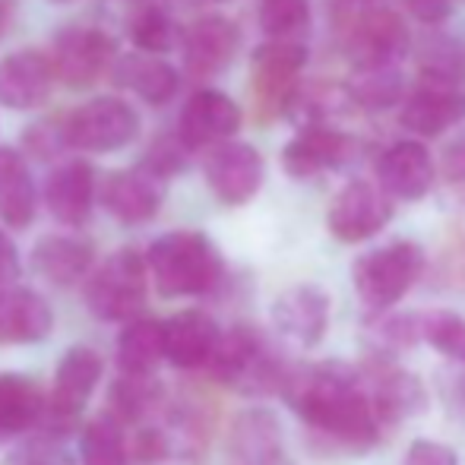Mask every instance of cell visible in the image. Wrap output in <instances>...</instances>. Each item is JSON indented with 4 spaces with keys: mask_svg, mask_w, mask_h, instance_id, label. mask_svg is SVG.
Listing matches in <instances>:
<instances>
[{
    "mask_svg": "<svg viewBox=\"0 0 465 465\" xmlns=\"http://www.w3.org/2000/svg\"><path fill=\"white\" fill-rule=\"evenodd\" d=\"M10 13H13V0H0V35L6 32V23H10Z\"/></svg>",
    "mask_w": 465,
    "mask_h": 465,
    "instance_id": "f6af8a7d",
    "label": "cell"
},
{
    "mask_svg": "<svg viewBox=\"0 0 465 465\" xmlns=\"http://www.w3.org/2000/svg\"><path fill=\"white\" fill-rule=\"evenodd\" d=\"M184 70L193 80H213L232 67L241 48V32L225 16H203L184 32Z\"/></svg>",
    "mask_w": 465,
    "mask_h": 465,
    "instance_id": "e0dca14e",
    "label": "cell"
},
{
    "mask_svg": "<svg viewBox=\"0 0 465 465\" xmlns=\"http://www.w3.org/2000/svg\"><path fill=\"white\" fill-rule=\"evenodd\" d=\"M102 206L114 215L124 225H143V222L155 219L165 203L168 193V178H162L159 172L140 162L134 168H121L111 172L102 181V187L95 190Z\"/></svg>",
    "mask_w": 465,
    "mask_h": 465,
    "instance_id": "8fae6325",
    "label": "cell"
},
{
    "mask_svg": "<svg viewBox=\"0 0 465 465\" xmlns=\"http://www.w3.org/2000/svg\"><path fill=\"white\" fill-rule=\"evenodd\" d=\"M98 380H102V355L89 345H74L57 364L54 383L45 396V411L38 428H45V434L54 437V440L74 434L80 428L83 409L95 392Z\"/></svg>",
    "mask_w": 465,
    "mask_h": 465,
    "instance_id": "8992f818",
    "label": "cell"
},
{
    "mask_svg": "<svg viewBox=\"0 0 465 465\" xmlns=\"http://www.w3.org/2000/svg\"><path fill=\"white\" fill-rule=\"evenodd\" d=\"M146 270L162 298H193L219 285L225 263L203 232H168L146 251Z\"/></svg>",
    "mask_w": 465,
    "mask_h": 465,
    "instance_id": "7a4b0ae2",
    "label": "cell"
},
{
    "mask_svg": "<svg viewBox=\"0 0 465 465\" xmlns=\"http://www.w3.org/2000/svg\"><path fill=\"white\" fill-rule=\"evenodd\" d=\"M45 206L61 225L80 228L86 225L95 203V172L89 162L70 159L61 162L45 181Z\"/></svg>",
    "mask_w": 465,
    "mask_h": 465,
    "instance_id": "603a6c76",
    "label": "cell"
},
{
    "mask_svg": "<svg viewBox=\"0 0 465 465\" xmlns=\"http://www.w3.org/2000/svg\"><path fill=\"white\" fill-rule=\"evenodd\" d=\"M418 339L440 351L450 361L465 364V320L456 311H421L418 313Z\"/></svg>",
    "mask_w": 465,
    "mask_h": 465,
    "instance_id": "836d02e7",
    "label": "cell"
},
{
    "mask_svg": "<svg viewBox=\"0 0 465 465\" xmlns=\"http://www.w3.org/2000/svg\"><path fill=\"white\" fill-rule=\"evenodd\" d=\"M140 134V114L124 98L104 95L80 104L64 121L67 146L76 153H117Z\"/></svg>",
    "mask_w": 465,
    "mask_h": 465,
    "instance_id": "52a82bcc",
    "label": "cell"
},
{
    "mask_svg": "<svg viewBox=\"0 0 465 465\" xmlns=\"http://www.w3.org/2000/svg\"><path fill=\"white\" fill-rule=\"evenodd\" d=\"M114 38L102 29H64L54 38V80L67 89H89L102 80L114 64Z\"/></svg>",
    "mask_w": 465,
    "mask_h": 465,
    "instance_id": "7c38bea8",
    "label": "cell"
},
{
    "mask_svg": "<svg viewBox=\"0 0 465 465\" xmlns=\"http://www.w3.org/2000/svg\"><path fill=\"white\" fill-rule=\"evenodd\" d=\"M16 276H19V251L4 234V228H0V288L16 282Z\"/></svg>",
    "mask_w": 465,
    "mask_h": 465,
    "instance_id": "ee69618b",
    "label": "cell"
},
{
    "mask_svg": "<svg viewBox=\"0 0 465 465\" xmlns=\"http://www.w3.org/2000/svg\"><path fill=\"white\" fill-rule=\"evenodd\" d=\"M392 219V196L371 181H351L332 196L326 228L342 244H364Z\"/></svg>",
    "mask_w": 465,
    "mask_h": 465,
    "instance_id": "9c48e42d",
    "label": "cell"
},
{
    "mask_svg": "<svg viewBox=\"0 0 465 465\" xmlns=\"http://www.w3.org/2000/svg\"><path fill=\"white\" fill-rule=\"evenodd\" d=\"M111 76L117 86L130 89L134 95H140L146 104L159 108L168 104L178 95L181 74L165 61L162 54H149V51H136V54H121L111 64Z\"/></svg>",
    "mask_w": 465,
    "mask_h": 465,
    "instance_id": "d4e9b609",
    "label": "cell"
},
{
    "mask_svg": "<svg viewBox=\"0 0 465 465\" xmlns=\"http://www.w3.org/2000/svg\"><path fill=\"white\" fill-rule=\"evenodd\" d=\"M45 411V392L35 380L4 373L0 377V437H16L38 428Z\"/></svg>",
    "mask_w": 465,
    "mask_h": 465,
    "instance_id": "f546056e",
    "label": "cell"
},
{
    "mask_svg": "<svg viewBox=\"0 0 465 465\" xmlns=\"http://www.w3.org/2000/svg\"><path fill=\"white\" fill-rule=\"evenodd\" d=\"M345 45H349L355 64H396L399 57L409 54L411 35L392 10L368 6L349 19Z\"/></svg>",
    "mask_w": 465,
    "mask_h": 465,
    "instance_id": "5bb4252c",
    "label": "cell"
},
{
    "mask_svg": "<svg viewBox=\"0 0 465 465\" xmlns=\"http://www.w3.org/2000/svg\"><path fill=\"white\" fill-rule=\"evenodd\" d=\"M149 298L146 257L130 247L114 251L89 279L86 304L102 323H127L140 317Z\"/></svg>",
    "mask_w": 465,
    "mask_h": 465,
    "instance_id": "5b68a950",
    "label": "cell"
},
{
    "mask_svg": "<svg viewBox=\"0 0 465 465\" xmlns=\"http://www.w3.org/2000/svg\"><path fill=\"white\" fill-rule=\"evenodd\" d=\"M418 76L465 83V45L456 42V38H430L418 54Z\"/></svg>",
    "mask_w": 465,
    "mask_h": 465,
    "instance_id": "8d00e7d4",
    "label": "cell"
},
{
    "mask_svg": "<svg viewBox=\"0 0 465 465\" xmlns=\"http://www.w3.org/2000/svg\"><path fill=\"white\" fill-rule=\"evenodd\" d=\"M54 330V313L42 294L29 288H0V342L32 345Z\"/></svg>",
    "mask_w": 465,
    "mask_h": 465,
    "instance_id": "484cf974",
    "label": "cell"
},
{
    "mask_svg": "<svg viewBox=\"0 0 465 465\" xmlns=\"http://www.w3.org/2000/svg\"><path fill=\"white\" fill-rule=\"evenodd\" d=\"M402 6L418 19V23L428 25H440L453 16L456 0H402Z\"/></svg>",
    "mask_w": 465,
    "mask_h": 465,
    "instance_id": "b9f144b4",
    "label": "cell"
},
{
    "mask_svg": "<svg viewBox=\"0 0 465 465\" xmlns=\"http://www.w3.org/2000/svg\"><path fill=\"white\" fill-rule=\"evenodd\" d=\"M307 64L304 42H288V38H270L260 45L251 57V80L253 95L263 111V117L285 114V104L294 86L301 83V70Z\"/></svg>",
    "mask_w": 465,
    "mask_h": 465,
    "instance_id": "30bf717a",
    "label": "cell"
},
{
    "mask_svg": "<svg viewBox=\"0 0 465 465\" xmlns=\"http://www.w3.org/2000/svg\"><path fill=\"white\" fill-rule=\"evenodd\" d=\"M10 465H76L54 443V437H38V440H29L10 456Z\"/></svg>",
    "mask_w": 465,
    "mask_h": 465,
    "instance_id": "f35d334b",
    "label": "cell"
},
{
    "mask_svg": "<svg viewBox=\"0 0 465 465\" xmlns=\"http://www.w3.org/2000/svg\"><path fill=\"white\" fill-rule=\"evenodd\" d=\"M443 178L450 184H465V136L450 143L447 153H443Z\"/></svg>",
    "mask_w": 465,
    "mask_h": 465,
    "instance_id": "7bdbcfd3",
    "label": "cell"
},
{
    "mask_svg": "<svg viewBox=\"0 0 465 465\" xmlns=\"http://www.w3.org/2000/svg\"><path fill=\"white\" fill-rule=\"evenodd\" d=\"M95 251L86 238L74 234H48L32 251V270L51 285H76L93 270Z\"/></svg>",
    "mask_w": 465,
    "mask_h": 465,
    "instance_id": "4316f807",
    "label": "cell"
},
{
    "mask_svg": "<svg viewBox=\"0 0 465 465\" xmlns=\"http://www.w3.org/2000/svg\"><path fill=\"white\" fill-rule=\"evenodd\" d=\"M465 117V89L462 83L424 80L402 102V127L415 136H440Z\"/></svg>",
    "mask_w": 465,
    "mask_h": 465,
    "instance_id": "9a60e30c",
    "label": "cell"
},
{
    "mask_svg": "<svg viewBox=\"0 0 465 465\" xmlns=\"http://www.w3.org/2000/svg\"><path fill=\"white\" fill-rule=\"evenodd\" d=\"M241 130V108L232 95L219 89H200L187 98L178 121V136L190 149H209L222 140H232Z\"/></svg>",
    "mask_w": 465,
    "mask_h": 465,
    "instance_id": "2e32d148",
    "label": "cell"
},
{
    "mask_svg": "<svg viewBox=\"0 0 465 465\" xmlns=\"http://www.w3.org/2000/svg\"><path fill=\"white\" fill-rule=\"evenodd\" d=\"M351 155V140L330 124H313V127H301L294 140L285 143L282 149V168L288 178L294 181H311L323 172L345 165Z\"/></svg>",
    "mask_w": 465,
    "mask_h": 465,
    "instance_id": "d6986e66",
    "label": "cell"
},
{
    "mask_svg": "<svg viewBox=\"0 0 465 465\" xmlns=\"http://www.w3.org/2000/svg\"><path fill=\"white\" fill-rule=\"evenodd\" d=\"M368 399L373 405L380 428L386 424H402L409 418L421 415L428 409V390L411 371L396 364H373L368 371Z\"/></svg>",
    "mask_w": 465,
    "mask_h": 465,
    "instance_id": "ac0fdd59",
    "label": "cell"
},
{
    "mask_svg": "<svg viewBox=\"0 0 465 465\" xmlns=\"http://www.w3.org/2000/svg\"><path fill=\"white\" fill-rule=\"evenodd\" d=\"M184 4H193V6H206V4H232V0H184Z\"/></svg>",
    "mask_w": 465,
    "mask_h": 465,
    "instance_id": "bcb514c9",
    "label": "cell"
},
{
    "mask_svg": "<svg viewBox=\"0 0 465 465\" xmlns=\"http://www.w3.org/2000/svg\"><path fill=\"white\" fill-rule=\"evenodd\" d=\"M38 193L25 159L10 146H0V219L10 228H29L35 219Z\"/></svg>",
    "mask_w": 465,
    "mask_h": 465,
    "instance_id": "83f0119b",
    "label": "cell"
},
{
    "mask_svg": "<svg viewBox=\"0 0 465 465\" xmlns=\"http://www.w3.org/2000/svg\"><path fill=\"white\" fill-rule=\"evenodd\" d=\"M203 174H206V184L215 193V200L225 206H244L263 187L266 165L263 155L251 143L232 136V140H222L206 149Z\"/></svg>",
    "mask_w": 465,
    "mask_h": 465,
    "instance_id": "ba28073f",
    "label": "cell"
},
{
    "mask_svg": "<svg viewBox=\"0 0 465 465\" xmlns=\"http://www.w3.org/2000/svg\"><path fill=\"white\" fill-rule=\"evenodd\" d=\"M282 396L292 411L342 450H371L380 437V421L364 390V377L349 364L326 361L288 368Z\"/></svg>",
    "mask_w": 465,
    "mask_h": 465,
    "instance_id": "6da1fadb",
    "label": "cell"
},
{
    "mask_svg": "<svg viewBox=\"0 0 465 465\" xmlns=\"http://www.w3.org/2000/svg\"><path fill=\"white\" fill-rule=\"evenodd\" d=\"M424 276V251L415 241H390L355 260L351 282L361 304L373 313L392 311Z\"/></svg>",
    "mask_w": 465,
    "mask_h": 465,
    "instance_id": "277c9868",
    "label": "cell"
},
{
    "mask_svg": "<svg viewBox=\"0 0 465 465\" xmlns=\"http://www.w3.org/2000/svg\"><path fill=\"white\" fill-rule=\"evenodd\" d=\"M342 89L364 111H390L405 98V80L396 64H355Z\"/></svg>",
    "mask_w": 465,
    "mask_h": 465,
    "instance_id": "f1b7e54d",
    "label": "cell"
},
{
    "mask_svg": "<svg viewBox=\"0 0 465 465\" xmlns=\"http://www.w3.org/2000/svg\"><path fill=\"white\" fill-rule=\"evenodd\" d=\"M285 434L272 411L247 409L228 430V462L232 465H282Z\"/></svg>",
    "mask_w": 465,
    "mask_h": 465,
    "instance_id": "7402d4cb",
    "label": "cell"
},
{
    "mask_svg": "<svg viewBox=\"0 0 465 465\" xmlns=\"http://www.w3.org/2000/svg\"><path fill=\"white\" fill-rule=\"evenodd\" d=\"M219 326L203 311H181L162 323V351L181 371L206 368L215 342H219Z\"/></svg>",
    "mask_w": 465,
    "mask_h": 465,
    "instance_id": "cb8c5ba5",
    "label": "cell"
},
{
    "mask_svg": "<svg viewBox=\"0 0 465 465\" xmlns=\"http://www.w3.org/2000/svg\"><path fill=\"white\" fill-rule=\"evenodd\" d=\"M206 371L213 380L234 386L247 396L279 392L288 377L285 358L253 326H234L228 332H219V342L209 355Z\"/></svg>",
    "mask_w": 465,
    "mask_h": 465,
    "instance_id": "3957f363",
    "label": "cell"
},
{
    "mask_svg": "<svg viewBox=\"0 0 465 465\" xmlns=\"http://www.w3.org/2000/svg\"><path fill=\"white\" fill-rule=\"evenodd\" d=\"M127 32L134 38V45L149 54H168L178 45V25L172 23L162 6L143 4L134 10V16L127 19Z\"/></svg>",
    "mask_w": 465,
    "mask_h": 465,
    "instance_id": "d590c367",
    "label": "cell"
},
{
    "mask_svg": "<svg viewBox=\"0 0 465 465\" xmlns=\"http://www.w3.org/2000/svg\"><path fill=\"white\" fill-rule=\"evenodd\" d=\"M57 4H70V0H57Z\"/></svg>",
    "mask_w": 465,
    "mask_h": 465,
    "instance_id": "7dc6e473",
    "label": "cell"
},
{
    "mask_svg": "<svg viewBox=\"0 0 465 465\" xmlns=\"http://www.w3.org/2000/svg\"><path fill=\"white\" fill-rule=\"evenodd\" d=\"M272 326L282 339L301 349L323 342L330 330V294L320 285H292L272 301Z\"/></svg>",
    "mask_w": 465,
    "mask_h": 465,
    "instance_id": "4fadbf2b",
    "label": "cell"
},
{
    "mask_svg": "<svg viewBox=\"0 0 465 465\" xmlns=\"http://www.w3.org/2000/svg\"><path fill=\"white\" fill-rule=\"evenodd\" d=\"M437 181V165L430 159L428 146L418 140H402L390 146L377 162V184L392 200L415 203L430 193Z\"/></svg>",
    "mask_w": 465,
    "mask_h": 465,
    "instance_id": "ffe728a7",
    "label": "cell"
},
{
    "mask_svg": "<svg viewBox=\"0 0 465 465\" xmlns=\"http://www.w3.org/2000/svg\"><path fill=\"white\" fill-rule=\"evenodd\" d=\"M25 146H29L32 155L38 159H51V155H61L67 146V136H64V124L54 127V124H35V127L25 134Z\"/></svg>",
    "mask_w": 465,
    "mask_h": 465,
    "instance_id": "60d3db41",
    "label": "cell"
},
{
    "mask_svg": "<svg viewBox=\"0 0 465 465\" xmlns=\"http://www.w3.org/2000/svg\"><path fill=\"white\" fill-rule=\"evenodd\" d=\"M162 358H165V351H162L159 320H149L143 313L127 320L121 339H117V368H121V373L146 377V373H155Z\"/></svg>",
    "mask_w": 465,
    "mask_h": 465,
    "instance_id": "4dcf8cb0",
    "label": "cell"
},
{
    "mask_svg": "<svg viewBox=\"0 0 465 465\" xmlns=\"http://www.w3.org/2000/svg\"><path fill=\"white\" fill-rule=\"evenodd\" d=\"M190 155H193V149L187 146L184 140H181L178 134L174 136H165V140H159L153 149L146 153V165L153 168V172H159L162 178L172 181L174 174H181L184 168L190 165Z\"/></svg>",
    "mask_w": 465,
    "mask_h": 465,
    "instance_id": "74e56055",
    "label": "cell"
},
{
    "mask_svg": "<svg viewBox=\"0 0 465 465\" xmlns=\"http://www.w3.org/2000/svg\"><path fill=\"white\" fill-rule=\"evenodd\" d=\"M405 465H460V453L450 443L418 437V440H411L409 453H405Z\"/></svg>",
    "mask_w": 465,
    "mask_h": 465,
    "instance_id": "ab89813d",
    "label": "cell"
},
{
    "mask_svg": "<svg viewBox=\"0 0 465 465\" xmlns=\"http://www.w3.org/2000/svg\"><path fill=\"white\" fill-rule=\"evenodd\" d=\"M54 89V67L42 51H13L0 61V104L10 111H32L48 102Z\"/></svg>",
    "mask_w": 465,
    "mask_h": 465,
    "instance_id": "44dd1931",
    "label": "cell"
},
{
    "mask_svg": "<svg viewBox=\"0 0 465 465\" xmlns=\"http://www.w3.org/2000/svg\"><path fill=\"white\" fill-rule=\"evenodd\" d=\"M159 405V383H155V373L146 377H136V373H121L114 386H111V415L127 428L130 424L146 421L149 415Z\"/></svg>",
    "mask_w": 465,
    "mask_h": 465,
    "instance_id": "d6a6232c",
    "label": "cell"
},
{
    "mask_svg": "<svg viewBox=\"0 0 465 465\" xmlns=\"http://www.w3.org/2000/svg\"><path fill=\"white\" fill-rule=\"evenodd\" d=\"M80 456L83 465H127V428L111 411L95 415L80 434Z\"/></svg>",
    "mask_w": 465,
    "mask_h": 465,
    "instance_id": "1f68e13d",
    "label": "cell"
},
{
    "mask_svg": "<svg viewBox=\"0 0 465 465\" xmlns=\"http://www.w3.org/2000/svg\"><path fill=\"white\" fill-rule=\"evenodd\" d=\"M257 19L266 38L301 42L311 32V0H260Z\"/></svg>",
    "mask_w": 465,
    "mask_h": 465,
    "instance_id": "e575fe53",
    "label": "cell"
}]
</instances>
